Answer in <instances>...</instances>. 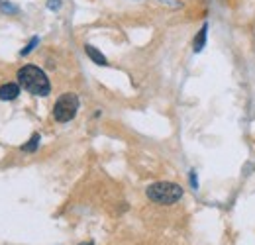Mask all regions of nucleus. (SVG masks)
Masks as SVG:
<instances>
[{"mask_svg":"<svg viewBox=\"0 0 255 245\" xmlns=\"http://www.w3.org/2000/svg\"><path fill=\"white\" fill-rule=\"evenodd\" d=\"M191 183H192V186L196 188V177H194V173H192V175H191Z\"/></svg>","mask_w":255,"mask_h":245,"instance_id":"9b49d317","label":"nucleus"},{"mask_svg":"<svg viewBox=\"0 0 255 245\" xmlns=\"http://www.w3.org/2000/svg\"><path fill=\"white\" fill-rule=\"evenodd\" d=\"M0 8H2L4 12H16V8H14V6H8V4H4V2L0 4Z\"/></svg>","mask_w":255,"mask_h":245,"instance_id":"9d476101","label":"nucleus"},{"mask_svg":"<svg viewBox=\"0 0 255 245\" xmlns=\"http://www.w3.org/2000/svg\"><path fill=\"white\" fill-rule=\"evenodd\" d=\"M79 245H93V244H79Z\"/></svg>","mask_w":255,"mask_h":245,"instance_id":"f8f14e48","label":"nucleus"},{"mask_svg":"<svg viewBox=\"0 0 255 245\" xmlns=\"http://www.w3.org/2000/svg\"><path fill=\"white\" fill-rule=\"evenodd\" d=\"M47 6H49L51 10H57V8L61 6V2H59V0H49V4H47Z\"/></svg>","mask_w":255,"mask_h":245,"instance_id":"1a4fd4ad","label":"nucleus"},{"mask_svg":"<svg viewBox=\"0 0 255 245\" xmlns=\"http://www.w3.org/2000/svg\"><path fill=\"white\" fill-rule=\"evenodd\" d=\"M37 41H39L37 37H32V41L28 43V47H26V49H22V55H28V53H30V51H32V49H33V47L37 45Z\"/></svg>","mask_w":255,"mask_h":245,"instance_id":"6e6552de","label":"nucleus"},{"mask_svg":"<svg viewBox=\"0 0 255 245\" xmlns=\"http://www.w3.org/2000/svg\"><path fill=\"white\" fill-rule=\"evenodd\" d=\"M18 85L33 96H47L51 91L47 75L35 65H26L18 71Z\"/></svg>","mask_w":255,"mask_h":245,"instance_id":"f257e3e1","label":"nucleus"},{"mask_svg":"<svg viewBox=\"0 0 255 245\" xmlns=\"http://www.w3.org/2000/svg\"><path fill=\"white\" fill-rule=\"evenodd\" d=\"M85 51H87V55L96 63V65H106V57L96 49L93 45H85Z\"/></svg>","mask_w":255,"mask_h":245,"instance_id":"39448f33","label":"nucleus"},{"mask_svg":"<svg viewBox=\"0 0 255 245\" xmlns=\"http://www.w3.org/2000/svg\"><path fill=\"white\" fill-rule=\"evenodd\" d=\"M206 31H208V26L204 24V26H202V30L198 31L196 39H194V51H196V53H198V51H202V47H204V43H206Z\"/></svg>","mask_w":255,"mask_h":245,"instance_id":"423d86ee","label":"nucleus"},{"mask_svg":"<svg viewBox=\"0 0 255 245\" xmlns=\"http://www.w3.org/2000/svg\"><path fill=\"white\" fill-rule=\"evenodd\" d=\"M37 145H39V135H37V133H33L32 139H30L26 145H22V151H28V153H32V151H35V149H37Z\"/></svg>","mask_w":255,"mask_h":245,"instance_id":"0eeeda50","label":"nucleus"},{"mask_svg":"<svg viewBox=\"0 0 255 245\" xmlns=\"http://www.w3.org/2000/svg\"><path fill=\"white\" fill-rule=\"evenodd\" d=\"M20 94V85L14 83H6L0 87V100H14Z\"/></svg>","mask_w":255,"mask_h":245,"instance_id":"20e7f679","label":"nucleus"},{"mask_svg":"<svg viewBox=\"0 0 255 245\" xmlns=\"http://www.w3.org/2000/svg\"><path fill=\"white\" fill-rule=\"evenodd\" d=\"M145 194L151 202L161 204V206H169L183 198V188L175 183H153L147 186Z\"/></svg>","mask_w":255,"mask_h":245,"instance_id":"f03ea898","label":"nucleus"},{"mask_svg":"<svg viewBox=\"0 0 255 245\" xmlns=\"http://www.w3.org/2000/svg\"><path fill=\"white\" fill-rule=\"evenodd\" d=\"M77 110H79V96L73 92H65L57 98L53 106V118L59 123L71 122L77 116Z\"/></svg>","mask_w":255,"mask_h":245,"instance_id":"7ed1b4c3","label":"nucleus"}]
</instances>
